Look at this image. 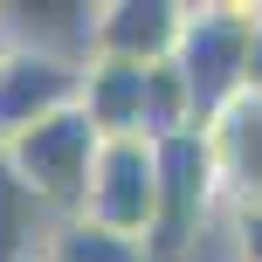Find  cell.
<instances>
[{"label":"cell","instance_id":"1","mask_svg":"<svg viewBox=\"0 0 262 262\" xmlns=\"http://www.w3.org/2000/svg\"><path fill=\"white\" fill-rule=\"evenodd\" d=\"M159 214H166V138L152 131H124V138H97L90 172H83V207L76 221L111 242L152 249Z\"/></svg>","mask_w":262,"mask_h":262},{"label":"cell","instance_id":"2","mask_svg":"<svg viewBox=\"0 0 262 262\" xmlns=\"http://www.w3.org/2000/svg\"><path fill=\"white\" fill-rule=\"evenodd\" d=\"M249 28H255L249 0H193V7H186V35H180V49H172V76H180V90H186V124H193V138L207 131V118L221 104L242 97Z\"/></svg>","mask_w":262,"mask_h":262},{"label":"cell","instance_id":"3","mask_svg":"<svg viewBox=\"0 0 262 262\" xmlns=\"http://www.w3.org/2000/svg\"><path fill=\"white\" fill-rule=\"evenodd\" d=\"M90 152H97V131H90V118H83L76 104H69V111H55V118L28 124L21 138H7V145H0V166H7V180L21 186L41 214L76 221Z\"/></svg>","mask_w":262,"mask_h":262},{"label":"cell","instance_id":"4","mask_svg":"<svg viewBox=\"0 0 262 262\" xmlns=\"http://www.w3.org/2000/svg\"><path fill=\"white\" fill-rule=\"evenodd\" d=\"M200 159L221 214H262V97L242 90L235 104L214 111L200 131Z\"/></svg>","mask_w":262,"mask_h":262},{"label":"cell","instance_id":"5","mask_svg":"<svg viewBox=\"0 0 262 262\" xmlns=\"http://www.w3.org/2000/svg\"><path fill=\"white\" fill-rule=\"evenodd\" d=\"M186 7L193 0H97V55L138 62V69L172 62L186 35Z\"/></svg>","mask_w":262,"mask_h":262},{"label":"cell","instance_id":"6","mask_svg":"<svg viewBox=\"0 0 262 262\" xmlns=\"http://www.w3.org/2000/svg\"><path fill=\"white\" fill-rule=\"evenodd\" d=\"M83 90V69L69 62H49V55H28V49H7L0 55V145L21 138L28 124L69 111Z\"/></svg>","mask_w":262,"mask_h":262},{"label":"cell","instance_id":"7","mask_svg":"<svg viewBox=\"0 0 262 262\" xmlns=\"http://www.w3.org/2000/svg\"><path fill=\"white\" fill-rule=\"evenodd\" d=\"M0 35L7 49H28V55H49V62H69L83 69L97 55V0H41V7H0Z\"/></svg>","mask_w":262,"mask_h":262},{"label":"cell","instance_id":"8","mask_svg":"<svg viewBox=\"0 0 262 262\" xmlns=\"http://www.w3.org/2000/svg\"><path fill=\"white\" fill-rule=\"evenodd\" d=\"M235 228V262H262V214H228Z\"/></svg>","mask_w":262,"mask_h":262},{"label":"cell","instance_id":"9","mask_svg":"<svg viewBox=\"0 0 262 262\" xmlns=\"http://www.w3.org/2000/svg\"><path fill=\"white\" fill-rule=\"evenodd\" d=\"M242 90L262 97V7H255V28H249V55H242Z\"/></svg>","mask_w":262,"mask_h":262},{"label":"cell","instance_id":"10","mask_svg":"<svg viewBox=\"0 0 262 262\" xmlns=\"http://www.w3.org/2000/svg\"><path fill=\"white\" fill-rule=\"evenodd\" d=\"M14 262H62V255H55V242L41 235V242H28V249H14Z\"/></svg>","mask_w":262,"mask_h":262}]
</instances>
